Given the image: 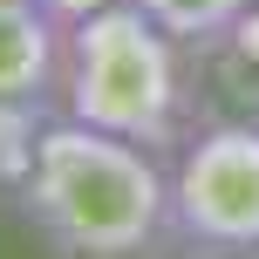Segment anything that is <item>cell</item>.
<instances>
[{
    "instance_id": "6da1fadb",
    "label": "cell",
    "mask_w": 259,
    "mask_h": 259,
    "mask_svg": "<svg viewBox=\"0 0 259 259\" xmlns=\"http://www.w3.org/2000/svg\"><path fill=\"white\" fill-rule=\"evenodd\" d=\"M21 211L48 246L82 259H130L170 246V170L150 143L116 130L75 123L55 109L41 130L34 170H27Z\"/></svg>"
},
{
    "instance_id": "7a4b0ae2",
    "label": "cell",
    "mask_w": 259,
    "mask_h": 259,
    "mask_svg": "<svg viewBox=\"0 0 259 259\" xmlns=\"http://www.w3.org/2000/svg\"><path fill=\"white\" fill-rule=\"evenodd\" d=\"M55 109L75 123L116 130L150 150H178L191 137V75L184 41H170L137 0L62 27V82Z\"/></svg>"
},
{
    "instance_id": "3957f363",
    "label": "cell",
    "mask_w": 259,
    "mask_h": 259,
    "mask_svg": "<svg viewBox=\"0 0 259 259\" xmlns=\"http://www.w3.org/2000/svg\"><path fill=\"white\" fill-rule=\"evenodd\" d=\"M170 246L259 252V116L205 123L170 157Z\"/></svg>"
},
{
    "instance_id": "277c9868",
    "label": "cell",
    "mask_w": 259,
    "mask_h": 259,
    "mask_svg": "<svg viewBox=\"0 0 259 259\" xmlns=\"http://www.w3.org/2000/svg\"><path fill=\"white\" fill-rule=\"evenodd\" d=\"M62 21L48 7H0V103H55Z\"/></svg>"
},
{
    "instance_id": "5b68a950",
    "label": "cell",
    "mask_w": 259,
    "mask_h": 259,
    "mask_svg": "<svg viewBox=\"0 0 259 259\" xmlns=\"http://www.w3.org/2000/svg\"><path fill=\"white\" fill-rule=\"evenodd\" d=\"M184 55L198 62V75H205L225 103H239L246 116H259V0H252L246 14H232L211 41L184 48Z\"/></svg>"
},
{
    "instance_id": "8992f818",
    "label": "cell",
    "mask_w": 259,
    "mask_h": 259,
    "mask_svg": "<svg viewBox=\"0 0 259 259\" xmlns=\"http://www.w3.org/2000/svg\"><path fill=\"white\" fill-rule=\"evenodd\" d=\"M48 116H55V103H0V191H21L27 184Z\"/></svg>"
},
{
    "instance_id": "52a82bcc",
    "label": "cell",
    "mask_w": 259,
    "mask_h": 259,
    "mask_svg": "<svg viewBox=\"0 0 259 259\" xmlns=\"http://www.w3.org/2000/svg\"><path fill=\"white\" fill-rule=\"evenodd\" d=\"M143 14H150L157 27H164L170 41H184V48H198V41H211L232 14H246L252 0H137Z\"/></svg>"
},
{
    "instance_id": "ba28073f",
    "label": "cell",
    "mask_w": 259,
    "mask_h": 259,
    "mask_svg": "<svg viewBox=\"0 0 259 259\" xmlns=\"http://www.w3.org/2000/svg\"><path fill=\"white\" fill-rule=\"evenodd\" d=\"M41 7L55 14L62 27H75V21H89V14H103V7H116V0H41Z\"/></svg>"
},
{
    "instance_id": "9c48e42d",
    "label": "cell",
    "mask_w": 259,
    "mask_h": 259,
    "mask_svg": "<svg viewBox=\"0 0 259 259\" xmlns=\"http://www.w3.org/2000/svg\"><path fill=\"white\" fill-rule=\"evenodd\" d=\"M0 7H41V0H0Z\"/></svg>"
}]
</instances>
